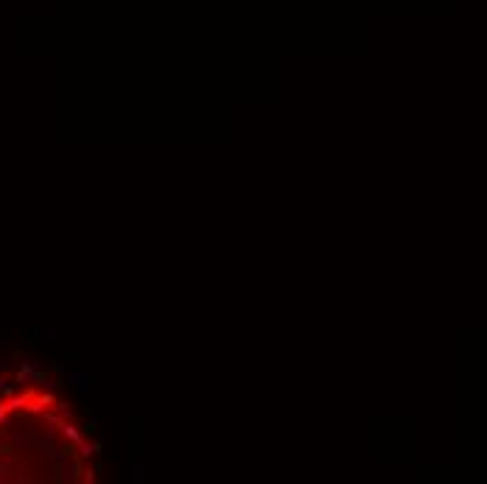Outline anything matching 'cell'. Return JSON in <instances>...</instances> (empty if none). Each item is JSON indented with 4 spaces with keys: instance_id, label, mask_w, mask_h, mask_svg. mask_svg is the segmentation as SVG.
Wrapping results in <instances>:
<instances>
[{
    "instance_id": "cell-1",
    "label": "cell",
    "mask_w": 487,
    "mask_h": 484,
    "mask_svg": "<svg viewBox=\"0 0 487 484\" xmlns=\"http://www.w3.org/2000/svg\"><path fill=\"white\" fill-rule=\"evenodd\" d=\"M70 381L76 383L79 389H84V386H87V375H84V372H70Z\"/></svg>"
},
{
    "instance_id": "cell-2",
    "label": "cell",
    "mask_w": 487,
    "mask_h": 484,
    "mask_svg": "<svg viewBox=\"0 0 487 484\" xmlns=\"http://www.w3.org/2000/svg\"><path fill=\"white\" fill-rule=\"evenodd\" d=\"M28 378H34V370H31L28 364H23V370H20V375H17V381H20V383H25Z\"/></svg>"
},
{
    "instance_id": "cell-3",
    "label": "cell",
    "mask_w": 487,
    "mask_h": 484,
    "mask_svg": "<svg viewBox=\"0 0 487 484\" xmlns=\"http://www.w3.org/2000/svg\"><path fill=\"white\" fill-rule=\"evenodd\" d=\"M3 450H12V448H6V442H3V439H0V453H3Z\"/></svg>"
}]
</instances>
